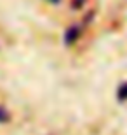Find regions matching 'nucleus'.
I'll return each instance as SVG.
<instances>
[{"instance_id":"obj_1","label":"nucleus","mask_w":127,"mask_h":135,"mask_svg":"<svg viewBox=\"0 0 127 135\" xmlns=\"http://www.w3.org/2000/svg\"><path fill=\"white\" fill-rule=\"evenodd\" d=\"M77 35H78V28L77 26H71V30L68 32V35H64V40H66L68 44H71V42L77 39Z\"/></svg>"},{"instance_id":"obj_2","label":"nucleus","mask_w":127,"mask_h":135,"mask_svg":"<svg viewBox=\"0 0 127 135\" xmlns=\"http://www.w3.org/2000/svg\"><path fill=\"white\" fill-rule=\"evenodd\" d=\"M118 97H120V100H125V98H127V83L120 86V90H118Z\"/></svg>"},{"instance_id":"obj_3","label":"nucleus","mask_w":127,"mask_h":135,"mask_svg":"<svg viewBox=\"0 0 127 135\" xmlns=\"http://www.w3.org/2000/svg\"><path fill=\"white\" fill-rule=\"evenodd\" d=\"M7 119H9V114H7V110L0 107V123H4V121H7Z\"/></svg>"},{"instance_id":"obj_4","label":"nucleus","mask_w":127,"mask_h":135,"mask_svg":"<svg viewBox=\"0 0 127 135\" xmlns=\"http://www.w3.org/2000/svg\"><path fill=\"white\" fill-rule=\"evenodd\" d=\"M49 2H54V4H58V2H59V0H49Z\"/></svg>"}]
</instances>
